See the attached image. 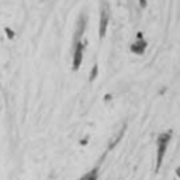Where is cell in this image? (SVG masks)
Here are the masks:
<instances>
[{
	"instance_id": "8992f818",
	"label": "cell",
	"mask_w": 180,
	"mask_h": 180,
	"mask_svg": "<svg viewBox=\"0 0 180 180\" xmlns=\"http://www.w3.org/2000/svg\"><path fill=\"white\" fill-rule=\"evenodd\" d=\"M97 176H99V170H97V168H94L89 173H86L80 180H97Z\"/></svg>"
},
{
	"instance_id": "52a82bcc",
	"label": "cell",
	"mask_w": 180,
	"mask_h": 180,
	"mask_svg": "<svg viewBox=\"0 0 180 180\" xmlns=\"http://www.w3.org/2000/svg\"><path fill=\"white\" fill-rule=\"evenodd\" d=\"M97 75H99V65H97V63H94V65H93V68H92V70H90V76H89V80L93 82L96 77H97Z\"/></svg>"
},
{
	"instance_id": "277c9868",
	"label": "cell",
	"mask_w": 180,
	"mask_h": 180,
	"mask_svg": "<svg viewBox=\"0 0 180 180\" xmlns=\"http://www.w3.org/2000/svg\"><path fill=\"white\" fill-rule=\"evenodd\" d=\"M85 28H86V17L80 16V19L77 20V23H76V28H75L73 42L82 41V35H83V33H85Z\"/></svg>"
},
{
	"instance_id": "9c48e42d",
	"label": "cell",
	"mask_w": 180,
	"mask_h": 180,
	"mask_svg": "<svg viewBox=\"0 0 180 180\" xmlns=\"http://www.w3.org/2000/svg\"><path fill=\"white\" fill-rule=\"evenodd\" d=\"M139 4H141V7L145 9L146 7V0H139Z\"/></svg>"
},
{
	"instance_id": "6da1fadb",
	"label": "cell",
	"mask_w": 180,
	"mask_h": 180,
	"mask_svg": "<svg viewBox=\"0 0 180 180\" xmlns=\"http://www.w3.org/2000/svg\"><path fill=\"white\" fill-rule=\"evenodd\" d=\"M170 139H172V131H166V132H162L158 135V139H156V169H155L156 172H159V169H161Z\"/></svg>"
},
{
	"instance_id": "7a4b0ae2",
	"label": "cell",
	"mask_w": 180,
	"mask_h": 180,
	"mask_svg": "<svg viewBox=\"0 0 180 180\" xmlns=\"http://www.w3.org/2000/svg\"><path fill=\"white\" fill-rule=\"evenodd\" d=\"M83 51H85V44L82 41L73 42V59H72V69L76 72L79 70L83 61Z\"/></svg>"
},
{
	"instance_id": "ba28073f",
	"label": "cell",
	"mask_w": 180,
	"mask_h": 180,
	"mask_svg": "<svg viewBox=\"0 0 180 180\" xmlns=\"http://www.w3.org/2000/svg\"><path fill=\"white\" fill-rule=\"evenodd\" d=\"M4 31H6V35L9 37V40H13V38H14V33H13L11 28H6Z\"/></svg>"
},
{
	"instance_id": "3957f363",
	"label": "cell",
	"mask_w": 180,
	"mask_h": 180,
	"mask_svg": "<svg viewBox=\"0 0 180 180\" xmlns=\"http://www.w3.org/2000/svg\"><path fill=\"white\" fill-rule=\"evenodd\" d=\"M107 27H108V13H107L106 9H103L101 13H100V27H99V37H100V40H103V38L106 37Z\"/></svg>"
},
{
	"instance_id": "30bf717a",
	"label": "cell",
	"mask_w": 180,
	"mask_h": 180,
	"mask_svg": "<svg viewBox=\"0 0 180 180\" xmlns=\"http://www.w3.org/2000/svg\"><path fill=\"white\" fill-rule=\"evenodd\" d=\"M177 175H179V176H180V168H179V169H177Z\"/></svg>"
},
{
	"instance_id": "5b68a950",
	"label": "cell",
	"mask_w": 180,
	"mask_h": 180,
	"mask_svg": "<svg viewBox=\"0 0 180 180\" xmlns=\"http://www.w3.org/2000/svg\"><path fill=\"white\" fill-rule=\"evenodd\" d=\"M146 47H148L146 41L142 38V40H136L135 42H132L131 47H129V51L135 54V55H142L143 52L146 51Z\"/></svg>"
}]
</instances>
